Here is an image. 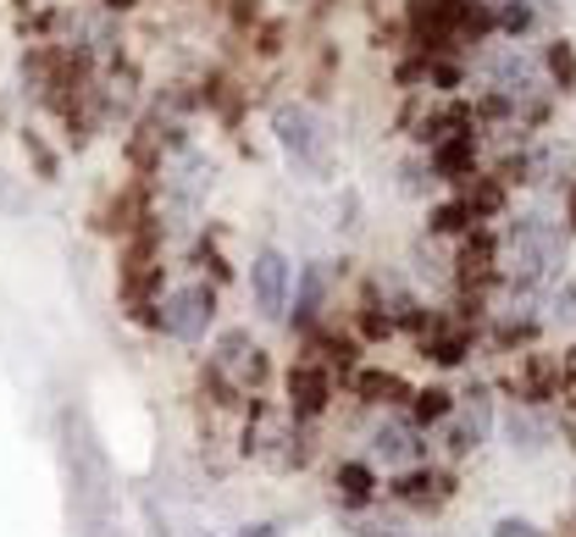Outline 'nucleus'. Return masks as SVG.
<instances>
[{
  "label": "nucleus",
  "mask_w": 576,
  "mask_h": 537,
  "mask_svg": "<svg viewBox=\"0 0 576 537\" xmlns=\"http://www.w3.org/2000/svg\"><path fill=\"white\" fill-rule=\"evenodd\" d=\"M360 388H366V393H394V399H405V382H399V377H377V371H366Z\"/></svg>",
  "instance_id": "obj_12"
},
{
  "label": "nucleus",
  "mask_w": 576,
  "mask_h": 537,
  "mask_svg": "<svg viewBox=\"0 0 576 537\" xmlns=\"http://www.w3.org/2000/svg\"><path fill=\"white\" fill-rule=\"evenodd\" d=\"M493 537H537V526H532V520H515V515H504V520L493 526Z\"/></svg>",
  "instance_id": "obj_14"
},
{
  "label": "nucleus",
  "mask_w": 576,
  "mask_h": 537,
  "mask_svg": "<svg viewBox=\"0 0 576 537\" xmlns=\"http://www.w3.org/2000/svg\"><path fill=\"white\" fill-rule=\"evenodd\" d=\"M67 443H73L67 449L73 454V504H78L90 537H101L106 531V515H112V476H106V460H101L84 415H67Z\"/></svg>",
  "instance_id": "obj_1"
},
{
  "label": "nucleus",
  "mask_w": 576,
  "mask_h": 537,
  "mask_svg": "<svg viewBox=\"0 0 576 537\" xmlns=\"http://www.w3.org/2000/svg\"><path fill=\"white\" fill-rule=\"evenodd\" d=\"M338 487L360 504V498H371V471L366 465H338Z\"/></svg>",
  "instance_id": "obj_6"
},
{
  "label": "nucleus",
  "mask_w": 576,
  "mask_h": 537,
  "mask_svg": "<svg viewBox=\"0 0 576 537\" xmlns=\"http://www.w3.org/2000/svg\"><path fill=\"white\" fill-rule=\"evenodd\" d=\"M443 415H449V393H443V388L416 393V421H443Z\"/></svg>",
  "instance_id": "obj_7"
},
{
  "label": "nucleus",
  "mask_w": 576,
  "mask_h": 537,
  "mask_svg": "<svg viewBox=\"0 0 576 537\" xmlns=\"http://www.w3.org/2000/svg\"><path fill=\"white\" fill-rule=\"evenodd\" d=\"M244 537H272V526H244Z\"/></svg>",
  "instance_id": "obj_15"
},
{
  "label": "nucleus",
  "mask_w": 576,
  "mask_h": 537,
  "mask_svg": "<svg viewBox=\"0 0 576 537\" xmlns=\"http://www.w3.org/2000/svg\"><path fill=\"white\" fill-rule=\"evenodd\" d=\"M316 299H322V272H316V266H305V277H300V310H294V316L305 322V316L316 310Z\"/></svg>",
  "instance_id": "obj_9"
},
{
  "label": "nucleus",
  "mask_w": 576,
  "mask_h": 537,
  "mask_svg": "<svg viewBox=\"0 0 576 537\" xmlns=\"http://www.w3.org/2000/svg\"><path fill=\"white\" fill-rule=\"evenodd\" d=\"M0 211H7V217H18V211H29V194L7 178V172H0Z\"/></svg>",
  "instance_id": "obj_11"
},
{
  "label": "nucleus",
  "mask_w": 576,
  "mask_h": 537,
  "mask_svg": "<svg viewBox=\"0 0 576 537\" xmlns=\"http://www.w3.org/2000/svg\"><path fill=\"white\" fill-rule=\"evenodd\" d=\"M548 67H554V78H559L565 90L576 84V56H570V45H554V51H548Z\"/></svg>",
  "instance_id": "obj_10"
},
{
  "label": "nucleus",
  "mask_w": 576,
  "mask_h": 537,
  "mask_svg": "<svg viewBox=\"0 0 576 537\" xmlns=\"http://www.w3.org/2000/svg\"><path fill=\"white\" fill-rule=\"evenodd\" d=\"M289 277H294V266H289L277 250H261V255H255V266H250V288H255V305H261L266 316H283Z\"/></svg>",
  "instance_id": "obj_4"
},
{
  "label": "nucleus",
  "mask_w": 576,
  "mask_h": 537,
  "mask_svg": "<svg viewBox=\"0 0 576 537\" xmlns=\"http://www.w3.org/2000/svg\"><path fill=\"white\" fill-rule=\"evenodd\" d=\"M294 393H300V410H305V415H316V410H322V399H327V377H322V371H311V366H300V371H294Z\"/></svg>",
  "instance_id": "obj_5"
},
{
  "label": "nucleus",
  "mask_w": 576,
  "mask_h": 537,
  "mask_svg": "<svg viewBox=\"0 0 576 537\" xmlns=\"http://www.w3.org/2000/svg\"><path fill=\"white\" fill-rule=\"evenodd\" d=\"M211 310H217L211 288L189 283V288L167 294V305H161V327H167L172 338H206V327H211Z\"/></svg>",
  "instance_id": "obj_3"
},
{
  "label": "nucleus",
  "mask_w": 576,
  "mask_h": 537,
  "mask_svg": "<svg viewBox=\"0 0 576 537\" xmlns=\"http://www.w3.org/2000/svg\"><path fill=\"white\" fill-rule=\"evenodd\" d=\"M465 156H471V139H460V145L438 150V167H443V172H454V167H465Z\"/></svg>",
  "instance_id": "obj_13"
},
{
  "label": "nucleus",
  "mask_w": 576,
  "mask_h": 537,
  "mask_svg": "<svg viewBox=\"0 0 576 537\" xmlns=\"http://www.w3.org/2000/svg\"><path fill=\"white\" fill-rule=\"evenodd\" d=\"M277 139H283V150H289L300 167H311V172L327 167V134H322L316 112H305V106H283V112H277Z\"/></svg>",
  "instance_id": "obj_2"
},
{
  "label": "nucleus",
  "mask_w": 576,
  "mask_h": 537,
  "mask_svg": "<svg viewBox=\"0 0 576 537\" xmlns=\"http://www.w3.org/2000/svg\"><path fill=\"white\" fill-rule=\"evenodd\" d=\"M377 449H383V460H410V432L405 427H383L377 432Z\"/></svg>",
  "instance_id": "obj_8"
}]
</instances>
